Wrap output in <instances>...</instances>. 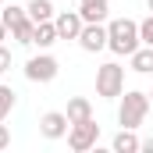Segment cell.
<instances>
[{"mask_svg":"<svg viewBox=\"0 0 153 153\" xmlns=\"http://www.w3.org/2000/svg\"><path fill=\"white\" fill-rule=\"evenodd\" d=\"M0 18H4V25L11 29V39L14 43H22V46H32V39H36V22L29 18V11L25 7H0Z\"/></svg>","mask_w":153,"mask_h":153,"instance_id":"obj_3","label":"cell"},{"mask_svg":"<svg viewBox=\"0 0 153 153\" xmlns=\"http://www.w3.org/2000/svg\"><path fill=\"white\" fill-rule=\"evenodd\" d=\"M139 143H143V139H135V128H121V132L114 135L111 146H114V153H135V150H139Z\"/></svg>","mask_w":153,"mask_h":153,"instance_id":"obj_14","label":"cell"},{"mask_svg":"<svg viewBox=\"0 0 153 153\" xmlns=\"http://www.w3.org/2000/svg\"><path fill=\"white\" fill-rule=\"evenodd\" d=\"M78 46H82L85 53L107 50V25H103V22H85L82 32H78Z\"/></svg>","mask_w":153,"mask_h":153,"instance_id":"obj_7","label":"cell"},{"mask_svg":"<svg viewBox=\"0 0 153 153\" xmlns=\"http://www.w3.org/2000/svg\"><path fill=\"white\" fill-rule=\"evenodd\" d=\"M53 25H57V36L61 39H78V32H82V14L78 11H57L53 14Z\"/></svg>","mask_w":153,"mask_h":153,"instance_id":"obj_9","label":"cell"},{"mask_svg":"<svg viewBox=\"0 0 153 153\" xmlns=\"http://www.w3.org/2000/svg\"><path fill=\"white\" fill-rule=\"evenodd\" d=\"M57 71H61V64H57L53 53H39V57H29L25 61V78L29 82H53Z\"/></svg>","mask_w":153,"mask_h":153,"instance_id":"obj_6","label":"cell"},{"mask_svg":"<svg viewBox=\"0 0 153 153\" xmlns=\"http://www.w3.org/2000/svg\"><path fill=\"white\" fill-rule=\"evenodd\" d=\"M7 36H11V29H7V25H4V18H0V43H4Z\"/></svg>","mask_w":153,"mask_h":153,"instance_id":"obj_21","label":"cell"},{"mask_svg":"<svg viewBox=\"0 0 153 153\" xmlns=\"http://www.w3.org/2000/svg\"><path fill=\"white\" fill-rule=\"evenodd\" d=\"M64 114H68V121H71V125H78V121H89V117H93V103H89L85 96H71Z\"/></svg>","mask_w":153,"mask_h":153,"instance_id":"obj_11","label":"cell"},{"mask_svg":"<svg viewBox=\"0 0 153 153\" xmlns=\"http://www.w3.org/2000/svg\"><path fill=\"white\" fill-rule=\"evenodd\" d=\"M7 68H11V50H7V46L0 43V75H4Z\"/></svg>","mask_w":153,"mask_h":153,"instance_id":"obj_18","label":"cell"},{"mask_svg":"<svg viewBox=\"0 0 153 153\" xmlns=\"http://www.w3.org/2000/svg\"><path fill=\"white\" fill-rule=\"evenodd\" d=\"M25 11H29V18H32V22H50V18L57 14L50 0H29V7H25Z\"/></svg>","mask_w":153,"mask_h":153,"instance_id":"obj_15","label":"cell"},{"mask_svg":"<svg viewBox=\"0 0 153 153\" xmlns=\"http://www.w3.org/2000/svg\"><path fill=\"white\" fill-rule=\"evenodd\" d=\"M146 4H150V14H153V0H146Z\"/></svg>","mask_w":153,"mask_h":153,"instance_id":"obj_22","label":"cell"},{"mask_svg":"<svg viewBox=\"0 0 153 153\" xmlns=\"http://www.w3.org/2000/svg\"><path fill=\"white\" fill-rule=\"evenodd\" d=\"M96 139H100V125L89 117V121H78V125H71L68 128V146L75 153H85L96 146Z\"/></svg>","mask_w":153,"mask_h":153,"instance_id":"obj_5","label":"cell"},{"mask_svg":"<svg viewBox=\"0 0 153 153\" xmlns=\"http://www.w3.org/2000/svg\"><path fill=\"white\" fill-rule=\"evenodd\" d=\"M125 93V68L117 64V61H107V64H100L96 68V96H103V100H114Z\"/></svg>","mask_w":153,"mask_h":153,"instance_id":"obj_4","label":"cell"},{"mask_svg":"<svg viewBox=\"0 0 153 153\" xmlns=\"http://www.w3.org/2000/svg\"><path fill=\"white\" fill-rule=\"evenodd\" d=\"M150 114V96L139 93V89H128L121 93V107H117V125L121 128H139Z\"/></svg>","mask_w":153,"mask_h":153,"instance_id":"obj_2","label":"cell"},{"mask_svg":"<svg viewBox=\"0 0 153 153\" xmlns=\"http://www.w3.org/2000/svg\"><path fill=\"white\" fill-rule=\"evenodd\" d=\"M139 39H143L146 46H153V14H150V18H143V22H139Z\"/></svg>","mask_w":153,"mask_h":153,"instance_id":"obj_17","label":"cell"},{"mask_svg":"<svg viewBox=\"0 0 153 153\" xmlns=\"http://www.w3.org/2000/svg\"><path fill=\"white\" fill-rule=\"evenodd\" d=\"M7 146H11V128L0 125V150H7Z\"/></svg>","mask_w":153,"mask_h":153,"instance_id":"obj_19","label":"cell"},{"mask_svg":"<svg viewBox=\"0 0 153 153\" xmlns=\"http://www.w3.org/2000/svg\"><path fill=\"white\" fill-rule=\"evenodd\" d=\"M139 150H143V153H153V135H150V139H143V143H139Z\"/></svg>","mask_w":153,"mask_h":153,"instance_id":"obj_20","label":"cell"},{"mask_svg":"<svg viewBox=\"0 0 153 153\" xmlns=\"http://www.w3.org/2000/svg\"><path fill=\"white\" fill-rule=\"evenodd\" d=\"M146 96H150V107H153V93H146Z\"/></svg>","mask_w":153,"mask_h":153,"instance_id":"obj_23","label":"cell"},{"mask_svg":"<svg viewBox=\"0 0 153 153\" xmlns=\"http://www.w3.org/2000/svg\"><path fill=\"white\" fill-rule=\"evenodd\" d=\"M57 39H61V36H57V25H53V18H50V22H36V39H32V43H36L39 50H50Z\"/></svg>","mask_w":153,"mask_h":153,"instance_id":"obj_13","label":"cell"},{"mask_svg":"<svg viewBox=\"0 0 153 153\" xmlns=\"http://www.w3.org/2000/svg\"><path fill=\"white\" fill-rule=\"evenodd\" d=\"M0 7H4V0H0Z\"/></svg>","mask_w":153,"mask_h":153,"instance_id":"obj_24","label":"cell"},{"mask_svg":"<svg viewBox=\"0 0 153 153\" xmlns=\"http://www.w3.org/2000/svg\"><path fill=\"white\" fill-rule=\"evenodd\" d=\"M128 61H132V71H139V75H153V46H139L135 53H128Z\"/></svg>","mask_w":153,"mask_h":153,"instance_id":"obj_12","label":"cell"},{"mask_svg":"<svg viewBox=\"0 0 153 153\" xmlns=\"http://www.w3.org/2000/svg\"><path fill=\"white\" fill-rule=\"evenodd\" d=\"M14 111V89L11 85H0V121Z\"/></svg>","mask_w":153,"mask_h":153,"instance_id":"obj_16","label":"cell"},{"mask_svg":"<svg viewBox=\"0 0 153 153\" xmlns=\"http://www.w3.org/2000/svg\"><path fill=\"white\" fill-rule=\"evenodd\" d=\"M68 128H71V121H68L64 111H46V114L39 117V132H43V139H64Z\"/></svg>","mask_w":153,"mask_h":153,"instance_id":"obj_8","label":"cell"},{"mask_svg":"<svg viewBox=\"0 0 153 153\" xmlns=\"http://www.w3.org/2000/svg\"><path fill=\"white\" fill-rule=\"evenodd\" d=\"M143 46V39H139V22H132V18H114L111 25H107V50H114L117 57H128V53H135Z\"/></svg>","mask_w":153,"mask_h":153,"instance_id":"obj_1","label":"cell"},{"mask_svg":"<svg viewBox=\"0 0 153 153\" xmlns=\"http://www.w3.org/2000/svg\"><path fill=\"white\" fill-rule=\"evenodd\" d=\"M78 14L82 22H103L111 14V0H78Z\"/></svg>","mask_w":153,"mask_h":153,"instance_id":"obj_10","label":"cell"}]
</instances>
